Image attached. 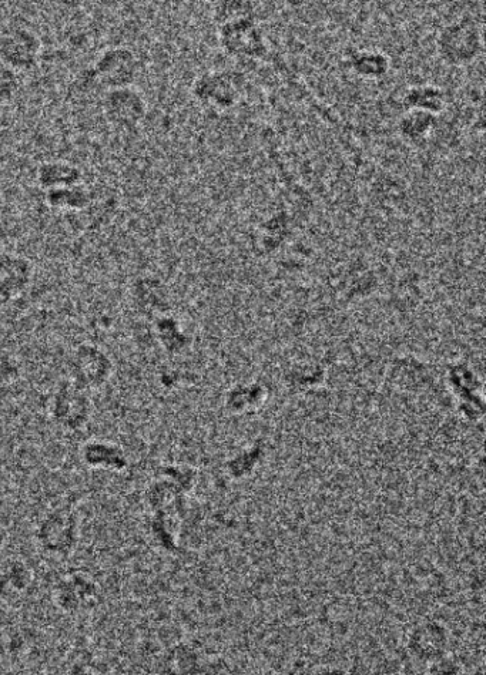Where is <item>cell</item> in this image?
<instances>
[{"instance_id":"277c9868","label":"cell","mask_w":486,"mask_h":675,"mask_svg":"<svg viewBox=\"0 0 486 675\" xmlns=\"http://www.w3.org/2000/svg\"><path fill=\"white\" fill-rule=\"evenodd\" d=\"M30 267L28 261L5 255L0 257V295L12 297L28 285Z\"/></svg>"},{"instance_id":"5b68a950","label":"cell","mask_w":486,"mask_h":675,"mask_svg":"<svg viewBox=\"0 0 486 675\" xmlns=\"http://www.w3.org/2000/svg\"><path fill=\"white\" fill-rule=\"evenodd\" d=\"M38 177L42 186L50 190L58 188L73 187L80 180V170L69 163L55 161V163H45L39 167Z\"/></svg>"},{"instance_id":"3957f363","label":"cell","mask_w":486,"mask_h":675,"mask_svg":"<svg viewBox=\"0 0 486 675\" xmlns=\"http://www.w3.org/2000/svg\"><path fill=\"white\" fill-rule=\"evenodd\" d=\"M103 112L110 123L120 127H133L146 116V103L142 94L133 86L109 90L103 102Z\"/></svg>"},{"instance_id":"6da1fadb","label":"cell","mask_w":486,"mask_h":675,"mask_svg":"<svg viewBox=\"0 0 486 675\" xmlns=\"http://www.w3.org/2000/svg\"><path fill=\"white\" fill-rule=\"evenodd\" d=\"M42 43L35 32L22 26L0 30V63L13 72L29 70L38 63Z\"/></svg>"},{"instance_id":"8992f818","label":"cell","mask_w":486,"mask_h":675,"mask_svg":"<svg viewBox=\"0 0 486 675\" xmlns=\"http://www.w3.org/2000/svg\"><path fill=\"white\" fill-rule=\"evenodd\" d=\"M19 89V80L16 72L9 67L0 65V104L8 103Z\"/></svg>"},{"instance_id":"7a4b0ae2","label":"cell","mask_w":486,"mask_h":675,"mask_svg":"<svg viewBox=\"0 0 486 675\" xmlns=\"http://www.w3.org/2000/svg\"><path fill=\"white\" fill-rule=\"evenodd\" d=\"M139 62L132 50L126 47H112L102 53L93 66V73L109 90L133 85Z\"/></svg>"}]
</instances>
